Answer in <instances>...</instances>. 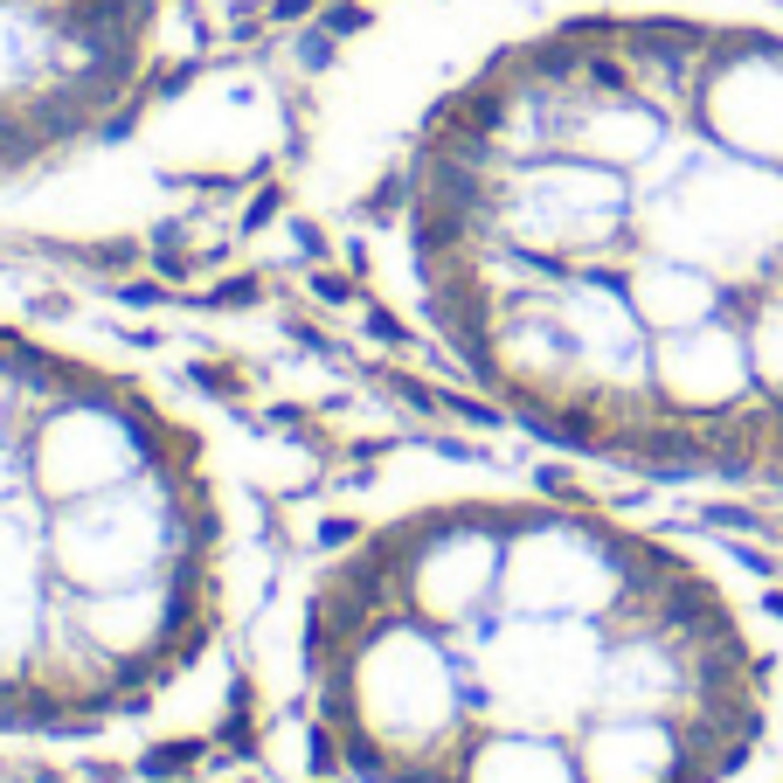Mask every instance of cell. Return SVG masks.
Returning a JSON list of instances; mask_svg holds the SVG:
<instances>
[{
  "label": "cell",
  "instance_id": "1",
  "mask_svg": "<svg viewBox=\"0 0 783 783\" xmlns=\"http://www.w3.org/2000/svg\"><path fill=\"white\" fill-rule=\"evenodd\" d=\"M284 208L451 396L659 486H783V0H354Z\"/></svg>",
  "mask_w": 783,
  "mask_h": 783
},
{
  "label": "cell",
  "instance_id": "2",
  "mask_svg": "<svg viewBox=\"0 0 783 783\" xmlns=\"http://www.w3.org/2000/svg\"><path fill=\"white\" fill-rule=\"evenodd\" d=\"M243 687L284 783H783V589L464 451L284 520Z\"/></svg>",
  "mask_w": 783,
  "mask_h": 783
},
{
  "label": "cell",
  "instance_id": "3",
  "mask_svg": "<svg viewBox=\"0 0 783 783\" xmlns=\"http://www.w3.org/2000/svg\"><path fill=\"white\" fill-rule=\"evenodd\" d=\"M278 541L250 430L160 333L0 271V763H125L208 728Z\"/></svg>",
  "mask_w": 783,
  "mask_h": 783
},
{
  "label": "cell",
  "instance_id": "4",
  "mask_svg": "<svg viewBox=\"0 0 783 783\" xmlns=\"http://www.w3.org/2000/svg\"><path fill=\"white\" fill-rule=\"evenodd\" d=\"M188 0H0V188L112 146L167 84Z\"/></svg>",
  "mask_w": 783,
  "mask_h": 783
}]
</instances>
